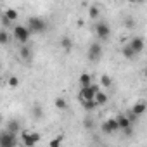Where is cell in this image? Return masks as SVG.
Here are the masks:
<instances>
[{"mask_svg": "<svg viewBox=\"0 0 147 147\" xmlns=\"http://www.w3.org/2000/svg\"><path fill=\"white\" fill-rule=\"evenodd\" d=\"M28 30L33 33H43L47 30V24L40 19V18H30L28 21Z\"/></svg>", "mask_w": 147, "mask_h": 147, "instance_id": "1", "label": "cell"}, {"mask_svg": "<svg viewBox=\"0 0 147 147\" xmlns=\"http://www.w3.org/2000/svg\"><path fill=\"white\" fill-rule=\"evenodd\" d=\"M30 33H31V31H30L26 26H16L14 31H12L14 38H16L18 42H21V43H26V42L30 40Z\"/></svg>", "mask_w": 147, "mask_h": 147, "instance_id": "2", "label": "cell"}, {"mask_svg": "<svg viewBox=\"0 0 147 147\" xmlns=\"http://www.w3.org/2000/svg\"><path fill=\"white\" fill-rule=\"evenodd\" d=\"M97 90H100V88H99L97 85H94V83H90V85H87V87H82V90H80V100L94 99V95H95Z\"/></svg>", "mask_w": 147, "mask_h": 147, "instance_id": "3", "label": "cell"}, {"mask_svg": "<svg viewBox=\"0 0 147 147\" xmlns=\"http://www.w3.org/2000/svg\"><path fill=\"white\" fill-rule=\"evenodd\" d=\"M95 33L100 40H107L111 36V28L107 26V23H97L95 24Z\"/></svg>", "mask_w": 147, "mask_h": 147, "instance_id": "4", "label": "cell"}, {"mask_svg": "<svg viewBox=\"0 0 147 147\" xmlns=\"http://www.w3.org/2000/svg\"><path fill=\"white\" fill-rule=\"evenodd\" d=\"M102 55V47L100 43H92L90 49H88V59L90 61H99Z\"/></svg>", "mask_w": 147, "mask_h": 147, "instance_id": "5", "label": "cell"}, {"mask_svg": "<svg viewBox=\"0 0 147 147\" xmlns=\"http://www.w3.org/2000/svg\"><path fill=\"white\" fill-rule=\"evenodd\" d=\"M114 119H116V123H118V128H119V130H128V128H131V121L128 119V116H126V114H118Z\"/></svg>", "mask_w": 147, "mask_h": 147, "instance_id": "6", "label": "cell"}, {"mask_svg": "<svg viewBox=\"0 0 147 147\" xmlns=\"http://www.w3.org/2000/svg\"><path fill=\"white\" fill-rule=\"evenodd\" d=\"M16 133H11V131H5L0 135V145H14L16 144V138H14Z\"/></svg>", "mask_w": 147, "mask_h": 147, "instance_id": "7", "label": "cell"}, {"mask_svg": "<svg viewBox=\"0 0 147 147\" xmlns=\"http://www.w3.org/2000/svg\"><path fill=\"white\" fill-rule=\"evenodd\" d=\"M128 45L131 47V50H133L135 54H140V52L144 50V40H142L140 36H135V38H133Z\"/></svg>", "mask_w": 147, "mask_h": 147, "instance_id": "8", "label": "cell"}, {"mask_svg": "<svg viewBox=\"0 0 147 147\" xmlns=\"http://www.w3.org/2000/svg\"><path fill=\"white\" fill-rule=\"evenodd\" d=\"M102 130H104L106 133H113V131H118L119 128H118V123H116V119L113 118V119H107V121L102 125Z\"/></svg>", "mask_w": 147, "mask_h": 147, "instance_id": "9", "label": "cell"}, {"mask_svg": "<svg viewBox=\"0 0 147 147\" xmlns=\"http://www.w3.org/2000/svg\"><path fill=\"white\" fill-rule=\"evenodd\" d=\"M94 99H95L97 106H102V104L107 102V95H106V92H102V90H97L95 95H94Z\"/></svg>", "mask_w": 147, "mask_h": 147, "instance_id": "10", "label": "cell"}, {"mask_svg": "<svg viewBox=\"0 0 147 147\" xmlns=\"http://www.w3.org/2000/svg\"><path fill=\"white\" fill-rule=\"evenodd\" d=\"M144 111H145V102H144V100L137 102V104L133 106V109H131V113H133L135 116H142V114H144Z\"/></svg>", "mask_w": 147, "mask_h": 147, "instance_id": "11", "label": "cell"}, {"mask_svg": "<svg viewBox=\"0 0 147 147\" xmlns=\"http://www.w3.org/2000/svg\"><path fill=\"white\" fill-rule=\"evenodd\" d=\"M61 47H62L66 52H71V49H73V42H71V38H69V36H62V40H61Z\"/></svg>", "mask_w": 147, "mask_h": 147, "instance_id": "12", "label": "cell"}, {"mask_svg": "<svg viewBox=\"0 0 147 147\" xmlns=\"http://www.w3.org/2000/svg\"><path fill=\"white\" fill-rule=\"evenodd\" d=\"M7 131H11V133H18V131H19V123H18L16 119H11V121L7 123Z\"/></svg>", "mask_w": 147, "mask_h": 147, "instance_id": "13", "label": "cell"}, {"mask_svg": "<svg viewBox=\"0 0 147 147\" xmlns=\"http://www.w3.org/2000/svg\"><path fill=\"white\" fill-rule=\"evenodd\" d=\"M82 102H83V107H85L87 111H92V109H95V107H97L95 99H87V100H82Z\"/></svg>", "mask_w": 147, "mask_h": 147, "instance_id": "14", "label": "cell"}, {"mask_svg": "<svg viewBox=\"0 0 147 147\" xmlns=\"http://www.w3.org/2000/svg\"><path fill=\"white\" fill-rule=\"evenodd\" d=\"M121 52H123V55H125V57H126V59H133V57H135V55H137V54H135V52H133V50H131V47H130V45H125V47H123V50H121Z\"/></svg>", "mask_w": 147, "mask_h": 147, "instance_id": "15", "label": "cell"}, {"mask_svg": "<svg viewBox=\"0 0 147 147\" xmlns=\"http://www.w3.org/2000/svg\"><path fill=\"white\" fill-rule=\"evenodd\" d=\"M80 83H82V87L90 85V83H92V76H90V75H87V73H83V75L80 76Z\"/></svg>", "mask_w": 147, "mask_h": 147, "instance_id": "16", "label": "cell"}, {"mask_svg": "<svg viewBox=\"0 0 147 147\" xmlns=\"http://www.w3.org/2000/svg\"><path fill=\"white\" fill-rule=\"evenodd\" d=\"M54 104H55V107H57V109H61V111L67 107V102H66V99H62V97H57Z\"/></svg>", "mask_w": 147, "mask_h": 147, "instance_id": "17", "label": "cell"}, {"mask_svg": "<svg viewBox=\"0 0 147 147\" xmlns=\"http://www.w3.org/2000/svg\"><path fill=\"white\" fill-rule=\"evenodd\" d=\"M5 19H9L11 23L16 21V19H18V12H16L14 9H7V12H5Z\"/></svg>", "mask_w": 147, "mask_h": 147, "instance_id": "18", "label": "cell"}, {"mask_svg": "<svg viewBox=\"0 0 147 147\" xmlns=\"http://www.w3.org/2000/svg\"><path fill=\"white\" fill-rule=\"evenodd\" d=\"M9 40H11V36L7 31H0V43L5 45V43H9Z\"/></svg>", "mask_w": 147, "mask_h": 147, "instance_id": "19", "label": "cell"}, {"mask_svg": "<svg viewBox=\"0 0 147 147\" xmlns=\"http://www.w3.org/2000/svg\"><path fill=\"white\" fill-rule=\"evenodd\" d=\"M19 55H21V59L28 61V59H30V55H31V52H30V49H28V47H23V49H21V52H19Z\"/></svg>", "mask_w": 147, "mask_h": 147, "instance_id": "20", "label": "cell"}, {"mask_svg": "<svg viewBox=\"0 0 147 147\" xmlns=\"http://www.w3.org/2000/svg\"><path fill=\"white\" fill-rule=\"evenodd\" d=\"M33 114H35V118H36V119H40V118L43 116V111H42V106H38V104H35V107H33Z\"/></svg>", "mask_w": 147, "mask_h": 147, "instance_id": "21", "label": "cell"}, {"mask_svg": "<svg viewBox=\"0 0 147 147\" xmlns=\"http://www.w3.org/2000/svg\"><path fill=\"white\" fill-rule=\"evenodd\" d=\"M100 85H102V87H106V88H109V87H111V78L104 75V76L100 78Z\"/></svg>", "mask_w": 147, "mask_h": 147, "instance_id": "22", "label": "cell"}, {"mask_svg": "<svg viewBox=\"0 0 147 147\" xmlns=\"http://www.w3.org/2000/svg\"><path fill=\"white\" fill-rule=\"evenodd\" d=\"M88 14H90L92 19H97V18H99V9H97V7H92V9L88 11Z\"/></svg>", "mask_w": 147, "mask_h": 147, "instance_id": "23", "label": "cell"}, {"mask_svg": "<svg viewBox=\"0 0 147 147\" xmlns=\"http://www.w3.org/2000/svg\"><path fill=\"white\" fill-rule=\"evenodd\" d=\"M9 85H11V87H18V85H19V80H18L16 76H11V78H9Z\"/></svg>", "mask_w": 147, "mask_h": 147, "instance_id": "24", "label": "cell"}, {"mask_svg": "<svg viewBox=\"0 0 147 147\" xmlns=\"http://www.w3.org/2000/svg\"><path fill=\"white\" fill-rule=\"evenodd\" d=\"M85 126H87V128H94V121H90V119H85Z\"/></svg>", "mask_w": 147, "mask_h": 147, "instance_id": "25", "label": "cell"}, {"mask_svg": "<svg viewBox=\"0 0 147 147\" xmlns=\"http://www.w3.org/2000/svg\"><path fill=\"white\" fill-rule=\"evenodd\" d=\"M128 2H142V0H128Z\"/></svg>", "mask_w": 147, "mask_h": 147, "instance_id": "26", "label": "cell"}, {"mask_svg": "<svg viewBox=\"0 0 147 147\" xmlns=\"http://www.w3.org/2000/svg\"><path fill=\"white\" fill-rule=\"evenodd\" d=\"M0 121H2V116H0Z\"/></svg>", "mask_w": 147, "mask_h": 147, "instance_id": "27", "label": "cell"}, {"mask_svg": "<svg viewBox=\"0 0 147 147\" xmlns=\"http://www.w3.org/2000/svg\"><path fill=\"white\" fill-rule=\"evenodd\" d=\"M0 73H2V69H0Z\"/></svg>", "mask_w": 147, "mask_h": 147, "instance_id": "28", "label": "cell"}]
</instances>
